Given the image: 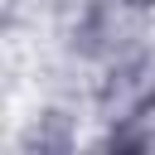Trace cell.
Instances as JSON below:
<instances>
[{
	"label": "cell",
	"mask_w": 155,
	"mask_h": 155,
	"mask_svg": "<svg viewBox=\"0 0 155 155\" xmlns=\"http://www.w3.org/2000/svg\"><path fill=\"white\" fill-rule=\"evenodd\" d=\"M121 5H155V0H121Z\"/></svg>",
	"instance_id": "obj_1"
}]
</instances>
